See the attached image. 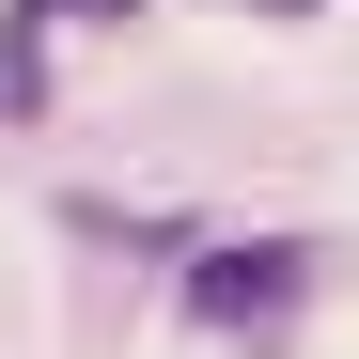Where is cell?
<instances>
[{
  "instance_id": "obj_1",
  "label": "cell",
  "mask_w": 359,
  "mask_h": 359,
  "mask_svg": "<svg viewBox=\"0 0 359 359\" xmlns=\"http://www.w3.org/2000/svg\"><path fill=\"white\" fill-rule=\"evenodd\" d=\"M297 297H313V250H297V234H234V250L188 266V313L203 328H281Z\"/></svg>"
},
{
  "instance_id": "obj_2",
  "label": "cell",
  "mask_w": 359,
  "mask_h": 359,
  "mask_svg": "<svg viewBox=\"0 0 359 359\" xmlns=\"http://www.w3.org/2000/svg\"><path fill=\"white\" fill-rule=\"evenodd\" d=\"M16 16H141V0H16Z\"/></svg>"
}]
</instances>
